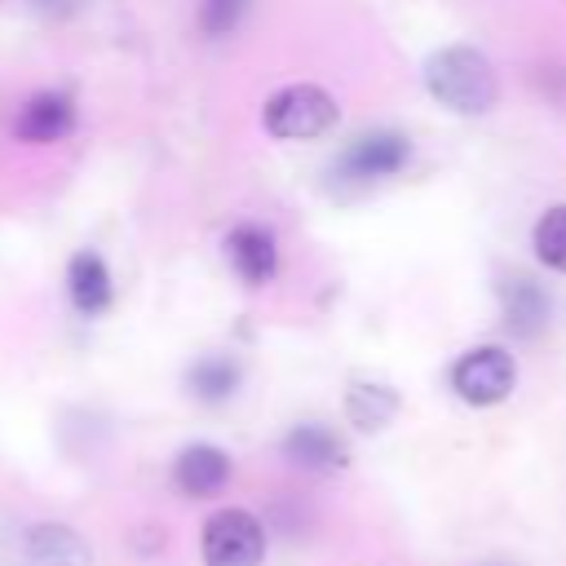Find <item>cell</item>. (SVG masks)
Masks as SVG:
<instances>
[{
	"mask_svg": "<svg viewBox=\"0 0 566 566\" xmlns=\"http://www.w3.org/2000/svg\"><path fill=\"white\" fill-rule=\"evenodd\" d=\"M424 93L451 115H486L500 106V75L473 44H447L424 57Z\"/></svg>",
	"mask_w": 566,
	"mask_h": 566,
	"instance_id": "cell-1",
	"label": "cell"
},
{
	"mask_svg": "<svg viewBox=\"0 0 566 566\" xmlns=\"http://www.w3.org/2000/svg\"><path fill=\"white\" fill-rule=\"evenodd\" d=\"M340 106L336 97L314 80H292L274 88L261 106V128L279 142H318L336 128Z\"/></svg>",
	"mask_w": 566,
	"mask_h": 566,
	"instance_id": "cell-2",
	"label": "cell"
},
{
	"mask_svg": "<svg viewBox=\"0 0 566 566\" xmlns=\"http://www.w3.org/2000/svg\"><path fill=\"white\" fill-rule=\"evenodd\" d=\"M407 164H411V137L398 133V128H371V133H358V137L332 159L327 172H332L336 190L358 195V190H371V186L398 177Z\"/></svg>",
	"mask_w": 566,
	"mask_h": 566,
	"instance_id": "cell-3",
	"label": "cell"
},
{
	"mask_svg": "<svg viewBox=\"0 0 566 566\" xmlns=\"http://www.w3.org/2000/svg\"><path fill=\"white\" fill-rule=\"evenodd\" d=\"M451 394L469 407H495L517 385V358L504 345H473L451 363Z\"/></svg>",
	"mask_w": 566,
	"mask_h": 566,
	"instance_id": "cell-4",
	"label": "cell"
},
{
	"mask_svg": "<svg viewBox=\"0 0 566 566\" xmlns=\"http://www.w3.org/2000/svg\"><path fill=\"white\" fill-rule=\"evenodd\" d=\"M199 553H203V566H261L265 562V526L256 522V513H248L239 504L217 509L203 522Z\"/></svg>",
	"mask_w": 566,
	"mask_h": 566,
	"instance_id": "cell-5",
	"label": "cell"
},
{
	"mask_svg": "<svg viewBox=\"0 0 566 566\" xmlns=\"http://www.w3.org/2000/svg\"><path fill=\"white\" fill-rule=\"evenodd\" d=\"M221 248H226V261H230V270H234V279H239L243 287H265V283H274V274H279V239H274L270 226H261V221H239V226L226 230Z\"/></svg>",
	"mask_w": 566,
	"mask_h": 566,
	"instance_id": "cell-6",
	"label": "cell"
},
{
	"mask_svg": "<svg viewBox=\"0 0 566 566\" xmlns=\"http://www.w3.org/2000/svg\"><path fill=\"white\" fill-rule=\"evenodd\" d=\"M75 133V102L66 93H31L13 115V137L27 146H57Z\"/></svg>",
	"mask_w": 566,
	"mask_h": 566,
	"instance_id": "cell-7",
	"label": "cell"
},
{
	"mask_svg": "<svg viewBox=\"0 0 566 566\" xmlns=\"http://www.w3.org/2000/svg\"><path fill=\"white\" fill-rule=\"evenodd\" d=\"M66 296L80 318H102L115 305V279L97 248H80L66 261Z\"/></svg>",
	"mask_w": 566,
	"mask_h": 566,
	"instance_id": "cell-8",
	"label": "cell"
},
{
	"mask_svg": "<svg viewBox=\"0 0 566 566\" xmlns=\"http://www.w3.org/2000/svg\"><path fill=\"white\" fill-rule=\"evenodd\" d=\"M230 473H234L230 455H226L221 447H212V442H190V447H181L177 460H172V486H177L181 495H190V500H212V495H221L226 482H230Z\"/></svg>",
	"mask_w": 566,
	"mask_h": 566,
	"instance_id": "cell-9",
	"label": "cell"
},
{
	"mask_svg": "<svg viewBox=\"0 0 566 566\" xmlns=\"http://www.w3.org/2000/svg\"><path fill=\"white\" fill-rule=\"evenodd\" d=\"M27 566H93L88 539L66 522H35L22 539Z\"/></svg>",
	"mask_w": 566,
	"mask_h": 566,
	"instance_id": "cell-10",
	"label": "cell"
},
{
	"mask_svg": "<svg viewBox=\"0 0 566 566\" xmlns=\"http://www.w3.org/2000/svg\"><path fill=\"white\" fill-rule=\"evenodd\" d=\"M500 318L522 340L539 336L548 327V296H544V287L535 279H526V274H509L500 283Z\"/></svg>",
	"mask_w": 566,
	"mask_h": 566,
	"instance_id": "cell-11",
	"label": "cell"
},
{
	"mask_svg": "<svg viewBox=\"0 0 566 566\" xmlns=\"http://www.w3.org/2000/svg\"><path fill=\"white\" fill-rule=\"evenodd\" d=\"M283 455H287V464H296V469H305V473H336V469H345V460H349L345 442H340L327 424H318V420L287 429Z\"/></svg>",
	"mask_w": 566,
	"mask_h": 566,
	"instance_id": "cell-12",
	"label": "cell"
},
{
	"mask_svg": "<svg viewBox=\"0 0 566 566\" xmlns=\"http://www.w3.org/2000/svg\"><path fill=\"white\" fill-rule=\"evenodd\" d=\"M239 380H243V371H239V363L226 358V354H203V358H195L190 371H186L190 398H199V402H208V407L230 402V398L239 394Z\"/></svg>",
	"mask_w": 566,
	"mask_h": 566,
	"instance_id": "cell-13",
	"label": "cell"
},
{
	"mask_svg": "<svg viewBox=\"0 0 566 566\" xmlns=\"http://www.w3.org/2000/svg\"><path fill=\"white\" fill-rule=\"evenodd\" d=\"M345 416H349V424L358 433H380L398 416V394L389 385H380V380H358L345 394Z\"/></svg>",
	"mask_w": 566,
	"mask_h": 566,
	"instance_id": "cell-14",
	"label": "cell"
},
{
	"mask_svg": "<svg viewBox=\"0 0 566 566\" xmlns=\"http://www.w3.org/2000/svg\"><path fill=\"white\" fill-rule=\"evenodd\" d=\"M531 248H535V261L566 274V203H553L535 217L531 226Z\"/></svg>",
	"mask_w": 566,
	"mask_h": 566,
	"instance_id": "cell-15",
	"label": "cell"
},
{
	"mask_svg": "<svg viewBox=\"0 0 566 566\" xmlns=\"http://www.w3.org/2000/svg\"><path fill=\"white\" fill-rule=\"evenodd\" d=\"M248 4H252V0H199V31H203L208 40L230 35V31L243 22Z\"/></svg>",
	"mask_w": 566,
	"mask_h": 566,
	"instance_id": "cell-16",
	"label": "cell"
},
{
	"mask_svg": "<svg viewBox=\"0 0 566 566\" xmlns=\"http://www.w3.org/2000/svg\"><path fill=\"white\" fill-rule=\"evenodd\" d=\"M31 4H35L40 13H62V9L71 4V0H31Z\"/></svg>",
	"mask_w": 566,
	"mask_h": 566,
	"instance_id": "cell-17",
	"label": "cell"
}]
</instances>
